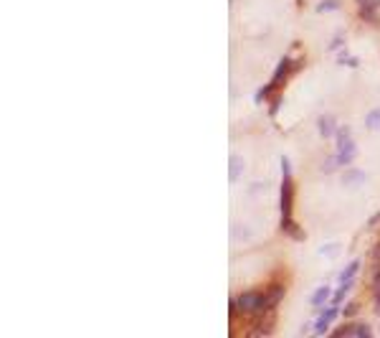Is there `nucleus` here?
<instances>
[{
	"label": "nucleus",
	"instance_id": "nucleus-1",
	"mask_svg": "<svg viewBox=\"0 0 380 338\" xmlns=\"http://www.w3.org/2000/svg\"><path fill=\"white\" fill-rule=\"evenodd\" d=\"M334 153H337V158H340V165H350L352 163L357 147H355V140H352L347 128H340L337 135H334Z\"/></svg>",
	"mask_w": 380,
	"mask_h": 338
},
{
	"label": "nucleus",
	"instance_id": "nucleus-2",
	"mask_svg": "<svg viewBox=\"0 0 380 338\" xmlns=\"http://www.w3.org/2000/svg\"><path fill=\"white\" fill-rule=\"evenodd\" d=\"M238 303V313H261L266 310V292L261 290H249L236 298Z\"/></svg>",
	"mask_w": 380,
	"mask_h": 338
},
{
	"label": "nucleus",
	"instance_id": "nucleus-3",
	"mask_svg": "<svg viewBox=\"0 0 380 338\" xmlns=\"http://www.w3.org/2000/svg\"><path fill=\"white\" fill-rule=\"evenodd\" d=\"M281 171H284V181H281V221L292 219V168L289 160L281 158Z\"/></svg>",
	"mask_w": 380,
	"mask_h": 338
},
{
	"label": "nucleus",
	"instance_id": "nucleus-4",
	"mask_svg": "<svg viewBox=\"0 0 380 338\" xmlns=\"http://www.w3.org/2000/svg\"><path fill=\"white\" fill-rule=\"evenodd\" d=\"M317 130H320V135L325 140L334 137V135H337V117H334V115H322L317 120Z\"/></svg>",
	"mask_w": 380,
	"mask_h": 338
},
{
	"label": "nucleus",
	"instance_id": "nucleus-5",
	"mask_svg": "<svg viewBox=\"0 0 380 338\" xmlns=\"http://www.w3.org/2000/svg\"><path fill=\"white\" fill-rule=\"evenodd\" d=\"M284 292H286L284 282H271V285H269V290H266V310L276 308V305H279V300L284 298Z\"/></svg>",
	"mask_w": 380,
	"mask_h": 338
},
{
	"label": "nucleus",
	"instance_id": "nucleus-6",
	"mask_svg": "<svg viewBox=\"0 0 380 338\" xmlns=\"http://www.w3.org/2000/svg\"><path fill=\"white\" fill-rule=\"evenodd\" d=\"M337 315H340V310H337V305H332V308H327L325 313H322V318L315 323V326H312V331H315L317 336H322V333H327V326L334 321V318H337Z\"/></svg>",
	"mask_w": 380,
	"mask_h": 338
},
{
	"label": "nucleus",
	"instance_id": "nucleus-7",
	"mask_svg": "<svg viewBox=\"0 0 380 338\" xmlns=\"http://www.w3.org/2000/svg\"><path fill=\"white\" fill-rule=\"evenodd\" d=\"M357 270H360V260H355V262H350L345 270H342V274H340V287H345V290H350L352 287V282H355V274H357Z\"/></svg>",
	"mask_w": 380,
	"mask_h": 338
},
{
	"label": "nucleus",
	"instance_id": "nucleus-8",
	"mask_svg": "<svg viewBox=\"0 0 380 338\" xmlns=\"http://www.w3.org/2000/svg\"><path fill=\"white\" fill-rule=\"evenodd\" d=\"M281 231H284L289 239H297V242H304V239H307V237H304V231H302V226L294 224L292 219H284V221H281Z\"/></svg>",
	"mask_w": 380,
	"mask_h": 338
},
{
	"label": "nucleus",
	"instance_id": "nucleus-9",
	"mask_svg": "<svg viewBox=\"0 0 380 338\" xmlns=\"http://www.w3.org/2000/svg\"><path fill=\"white\" fill-rule=\"evenodd\" d=\"M329 295H332V292H329V287H320V290H317V292L309 298V305L315 308V310H320V308H322V305L329 300Z\"/></svg>",
	"mask_w": 380,
	"mask_h": 338
},
{
	"label": "nucleus",
	"instance_id": "nucleus-10",
	"mask_svg": "<svg viewBox=\"0 0 380 338\" xmlns=\"http://www.w3.org/2000/svg\"><path fill=\"white\" fill-rule=\"evenodd\" d=\"M241 173H243V158L241 155H231V160H228V178L236 181V178H241Z\"/></svg>",
	"mask_w": 380,
	"mask_h": 338
},
{
	"label": "nucleus",
	"instance_id": "nucleus-11",
	"mask_svg": "<svg viewBox=\"0 0 380 338\" xmlns=\"http://www.w3.org/2000/svg\"><path fill=\"white\" fill-rule=\"evenodd\" d=\"M373 290H375V310L380 313V265H373Z\"/></svg>",
	"mask_w": 380,
	"mask_h": 338
},
{
	"label": "nucleus",
	"instance_id": "nucleus-12",
	"mask_svg": "<svg viewBox=\"0 0 380 338\" xmlns=\"http://www.w3.org/2000/svg\"><path fill=\"white\" fill-rule=\"evenodd\" d=\"M342 183H345V186H352V183H355V186H363V183H365V173H363V171H347V173L342 176Z\"/></svg>",
	"mask_w": 380,
	"mask_h": 338
},
{
	"label": "nucleus",
	"instance_id": "nucleus-13",
	"mask_svg": "<svg viewBox=\"0 0 380 338\" xmlns=\"http://www.w3.org/2000/svg\"><path fill=\"white\" fill-rule=\"evenodd\" d=\"M360 18L368 20V23H380V18H378V8H373V5L360 8Z\"/></svg>",
	"mask_w": 380,
	"mask_h": 338
},
{
	"label": "nucleus",
	"instance_id": "nucleus-14",
	"mask_svg": "<svg viewBox=\"0 0 380 338\" xmlns=\"http://www.w3.org/2000/svg\"><path fill=\"white\" fill-rule=\"evenodd\" d=\"M365 128H368V130H380V107L373 110V112L365 117Z\"/></svg>",
	"mask_w": 380,
	"mask_h": 338
},
{
	"label": "nucleus",
	"instance_id": "nucleus-15",
	"mask_svg": "<svg viewBox=\"0 0 380 338\" xmlns=\"http://www.w3.org/2000/svg\"><path fill=\"white\" fill-rule=\"evenodd\" d=\"M327 10H340V0H322V3H317V13H327Z\"/></svg>",
	"mask_w": 380,
	"mask_h": 338
},
{
	"label": "nucleus",
	"instance_id": "nucleus-16",
	"mask_svg": "<svg viewBox=\"0 0 380 338\" xmlns=\"http://www.w3.org/2000/svg\"><path fill=\"white\" fill-rule=\"evenodd\" d=\"M337 165H340V158H337V153H332V155H327V160H325V165H322V171H325V173H332Z\"/></svg>",
	"mask_w": 380,
	"mask_h": 338
},
{
	"label": "nucleus",
	"instance_id": "nucleus-17",
	"mask_svg": "<svg viewBox=\"0 0 380 338\" xmlns=\"http://www.w3.org/2000/svg\"><path fill=\"white\" fill-rule=\"evenodd\" d=\"M342 46H345V36L342 33H337L329 41V51H342Z\"/></svg>",
	"mask_w": 380,
	"mask_h": 338
},
{
	"label": "nucleus",
	"instance_id": "nucleus-18",
	"mask_svg": "<svg viewBox=\"0 0 380 338\" xmlns=\"http://www.w3.org/2000/svg\"><path fill=\"white\" fill-rule=\"evenodd\" d=\"M345 295H347V290H345V287H340L337 292H334V298H332V305H340V303L345 300Z\"/></svg>",
	"mask_w": 380,
	"mask_h": 338
},
{
	"label": "nucleus",
	"instance_id": "nucleus-19",
	"mask_svg": "<svg viewBox=\"0 0 380 338\" xmlns=\"http://www.w3.org/2000/svg\"><path fill=\"white\" fill-rule=\"evenodd\" d=\"M373 265H380V242H375L373 247Z\"/></svg>",
	"mask_w": 380,
	"mask_h": 338
},
{
	"label": "nucleus",
	"instance_id": "nucleus-20",
	"mask_svg": "<svg viewBox=\"0 0 380 338\" xmlns=\"http://www.w3.org/2000/svg\"><path fill=\"white\" fill-rule=\"evenodd\" d=\"M355 313H357V305H355V303H350V305L345 308V315L350 318V315H355Z\"/></svg>",
	"mask_w": 380,
	"mask_h": 338
},
{
	"label": "nucleus",
	"instance_id": "nucleus-21",
	"mask_svg": "<svg viewBox=\"0 0 380 338\" xmlns=\"http://www.w3.org/2000/svg\"><path fill=\"white\" fill-rule=\"evenodd\" d=\"M355 3L360 5V8H365V5H373V0H355ZM373 8H375V5H373Z\"/></svg>",
	"mask_w": 380,
	"mask_h": 338
},
{
	"label": "nucleus",
	"instance_id": "nucleus-22",
	"mask_svg": "<svg viewBox=\"0 0 380 338\" xmlns=\"http://www.w3.org/2000/svg\"><path fill=\"white\" fill-rule=\"evenodd\" d=\"M368 224H370V226H375V224H380V211H378V214H375V216H373V219H370Z\"/></svg>",
	"mask_w": 380,
	"mask_h": 338
},
{
	"label": "nucleus",
	"instance_id": "nucleus-23",
	"mask_svg": "<svg viewBox=\"0 0 380 338\" xmlns=\"http://www.w3.org/2000/svg\"><path fill=\"white\" fill-rule=\"evenodd\" d=\"M373 5H375V8H380V0H373Z\"/></svg>",
	"mask_w": 380,
	"mask_h": 338
}]
</instances>
